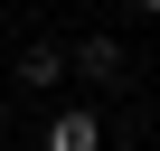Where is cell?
<instances>
[{
    "instance_id": "cell-1",
    "label": "cell",
    "mask_w": 160,
    "mask_h": 151,
    "mask_svg": "<svg viewBox=\"0 0 160 151\" xmlns=\"http://www.w3.org/2000/svg\"><path fill=\"white\" fill-rule=\"evenodd\" d=\"M38 151H104V123H94L85 104H66V113H47V132H38Z\"/></svg>"
},
{
    "instance_id": "cell-2",
    "label": "cell",
    "mask_w": 160,
    "mask_h": 151,
    "mask_svg": "<svg viewBox=\"0 0 160 151\" xmlns=\"http://www.w3.org/2000/svg\"><path fill=\"white\" fill-rule=\"evenodd\" d=\"M66 76H85V85H122V47H113V38H75Z\"/></svg>"
},
{
    "instance_id": "cell-3",
    "label": "cell",
    "mask_w": 160,
    "mask_h": 151,
    "mask_svg": "<svg viewBox=\"0 0 160 151\" xmlns=\"http://www.w3.org/2000/svg\"><path fill=\"white\" fill-rule=\"evenodd\" d=\"M57 76H66L57 47H28V57H19V85H57Z\"/></svg>"
},
{
    "instance_id": "cell-4",
    "label": "cell",
    "mask_w": 160,
    "mask_h": 151,
    "mask_svg": "<svg viewBox=\"0 0 160 151\" xmlns=\"http://www.w3.org/2000/svg\"><path fill=\"white\" fill-rule=\"evenodd\" d=\"M132 10H141V19H160V0H132Z\"/></svg>"
},
{
    "instance_id": "cell-5",
    "label": "cell",
    "mask_w": 160,
    "mask_h": 151,
    "mask_svg": "<svg viewBox=\"0 0 160 151\" xmlns=\"http://www.w3.org/2000/svg\"><path fill=\"white\" fill-rule=\"evenodd\" d=\"M0 132H10V95H0Z\"/></svg>"
}]
</instances>
